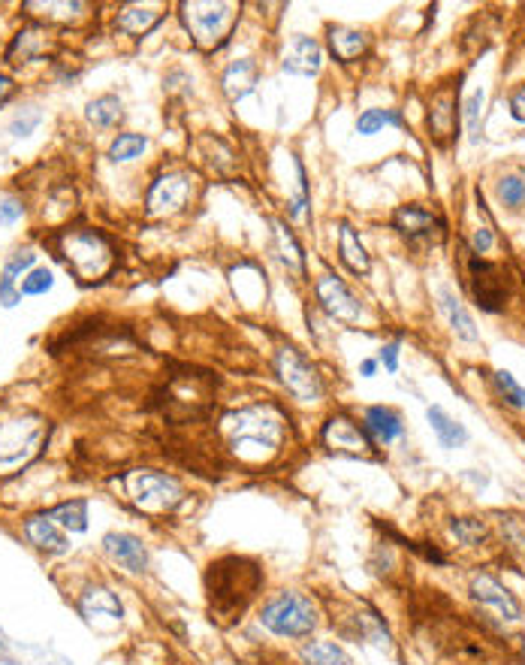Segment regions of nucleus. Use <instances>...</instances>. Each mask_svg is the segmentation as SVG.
<instances>
[{"instance_id": "f8f14e48", "label": "nucleus", "mask_w": 525, "mask_h": 665, "mask_svg": "<svg viewBox=\"0 0 525 665\" xmlns=\"http://www.w3.org/2000/svg\"><path fill=\"white\" fill-rule=\"evenodd\" d=\"M314 297H318V303L323 306V312H327L329 318L347 321V324L360 321V315H363L360 299L350 294V288L338 276H332V272H323V276L314 281Z\"/></svg>"}, {"instance_id": "cd10ccee", "label": "nucleus", "mask_w": 525, "mask_h": 665, "mask_svg": "<svg viewBox=\"0 0 525 665\" xmlns=\"http://www.w3.org/2000/svg\"><path fill=\"white\" fill-rule=\"evenodd\" d=\"M441 309H444L450 327H453V332L459 339H465V342H477V327H474V318L468 315V309L459 303V297L453 294V290L441 288Z\"/></svg>"}, {"instance_id": "dca6fc26", "label": "nucleus", "mask_w": 525, "mask_h": 665, "mask_svg": "<svg viewBox=\"0 0 525 665\" xmlns=\"http://www.w3.org/2000/svg\"><path fill=\"white\" fill-rule=\"evenodd\" d=\"M456 94H459V85H444L438 88L429 100V130L435 137V143H450L456 137V128H459V110H456Z\"/></svg>"}, {"instance_id": "39448f33", "label": "nucleus", "mask_w": 525, "mask_h": 665, "mask_svg": "<svg viewBox=\"0 0 525 665\" xmlns=\"http://www.w3.org/2000/svg\"><path fill=\"white\" fill-rule=\"evenodd\" d=\"M61 257L82 281H97L112 270V245L94 230H70L61 236Z\"/></svg>"}, {"instance_id": "72a5a7b5", "label": "nucleus", "mask_w": 525, "mask_h": 665, "mask_svg": "<svg viewBox=\"0 0 525 665\" xmlns=\"http://www.w3.org/2000/svg\"><path fill=\"white\" fill-rule=\"evenodd\" d=\"M387 124H393V128H405L402 112L398 110H365L360 115V121H356V133L372 137V133H378L381 128H387Z\"/></svg>"}, {"instance_id": "2eb2a0df", "label": "nucleus", "mask_w": 525, "mask_h": 665, "mask_svg": "<svg viewBox=\"0 0 525 665\" xmlns=\"http://www.w3.org/2000/svg\"><path fill=\"white\" fill-rule=\"evenodd\" d=\"M323 445L329 448V451H338V454H363L374 448V439L369 436V430L360 427V423H354L345 414H336V418L327 421V427L320 432Z\"/></svg>"}, {"instance_id": "f704fd0d", "label": "nucleus", "mask_w": 525, "mask_h": 665, "mask_svg": "<svg viewBox=\"0 0 525 665\" xmlns=\"http://www.w3.org/2000/svg\"><path fill=\"white\" fill-rule=\"evenodd\" d=\"M148 148V137L143 133H118V137L112 139L109 146V157L112 161H133V157H139Z\"/></svg>"}, {"instance_id": "c03bdc74", "label": "nucleus", "mask_w": 525, "mask_h": 665, "mask_svg": "<svg viewBox=\"0 0 525 665\" xmlns=\"http://www.w3.org/2000/svg\"><path fill=\"white\" fill-rule=\"evenodd\" d=\"M511 115H513V121L525 124V85L516 88L511 94Z\"/></svg>"}, {"instance_id": "9b49d317", "label": "nucleus", "mask_w": 525, "mask_h": 665, "mask_svg": "<svg viewBox=\"0 0 525 665\" xmlns=\"http://www.w3.org/2000/svg\"><path fill=\"white\" fill-rule=\"evenodd\" d=\"M393 227L402 233L411 245H420V243H441L444 239V221L438 218L435 212L423 209V206H398L393 212Z\"/></svg>"}, {"instance_id": "bb28decb", "label": "nucleus", "mask_w": 525, "mask_h": 665, "mask_svg": "<svg viewBox=\"0 0 525 665\" xmlns=\"http://www.w3.org/2000/svg\"><path fill=\"white\" fill-rule=\"evenodd\" d=\"M33 261H37L33 252H15L10 261L4 263V272H0V303H4L6 309H13L22 299V294L15 290V279H19L24 270H31Z\"/></svg>"}, {"instance_id": "20e7f679", "label": "nucleus", "mask_w": 525, "mask_h": 665, "mask_svg": "<svg viewBox=\"0 0 525 665\" xmlns=\"http://www.w3.org/2000/svg\"><path fill=\"white\" fill-rule=\"evenodd\" d=\"M124 493H127V502L136 511L148 514V518H166L185 502V487H181L179 478L166 475V472H154V469H136L124 475Z\"/></svg>"}, {"instance_id": "412c9836", "label": "nucleus", "mask_w": 525, "mask_h": 665, "mask_svg": "<svg viewBox=\"0 0 525 665\" xmlns=\"http://www.w3.org/2000/svg\"><path fill=\"white\" fill-rule=\"evenodd\" d=\"M272 254L278 257V263L287 272H293L296 279L305 276V254L302 245L296 243V236L290 233L281 221H272Z\"/></svg>"}, {"instance_id": "de8ad7c7", "label": "nucleus", "mask_w": 525, "mask_h": 665, "mask_svg": "<svg viewBox=\"0 0 525 665\" xmlns=\"http://www.w3.org/2000/svg\"><path fill=\"white\" fill-rule=\"evenodd\" d=\"M374 369H378V363H374V360H363V363H360V372H363L365 378H372V376H374Z\"/></svg>"}, {"instance_id": "49530a36", "label": "nucleus", "mask_w": 525, "mask_h": 665, "mask_svg": "<svg viewBox=\"0 0 525 665\" xmlns=\"http://www.w3.org/2000/svg\"><path fill=\"white\" fill-rule=\"evenodd\" d=\"M13 91H15V82H13L10 76H4V73H0V106H4L6 100L13 97Z\"/></svg>"}, {"instance_id": "0eeeda50", "label": "nucleus", "mask_w": 525, "mask_h": 665, "mask_svg": "<svg viewBox=\"0 0 525 665\" xmlns=\"http://www.w3.org/2000/svg\"><path fill=\"white\" fill-rule=\"evenodd\" d=\"M181 19L199 49H221L239 19L236 4H181Z\"/></svg>"}, {"instance_id": "e433bc0d", "label": "nucleus", "mask_w": 525, "mask_h": 665, "mask_svg": "<svg viewBox=\"0 0 525 665\" xmlns=\"http://www.w3.org/2000/svg\"><path fill=\"white\" fill-rule=\"evenodd\" d=\"M495 194H498V200L507 206V209H522L525 206V179H520V176H504V179H498V185H495Z\"/></svg>"}, {"instance_id": "f3484780", "label": "nucleus", "mask_w": 525, "mask_h": 665, "mask_svg": "<svg viewBox=\"0 0 525 665\" xmlns=\"http://www.w3.org/2000/svg\"><path fill=\"white\" fill-rule=\"evenodd\" d=\"M281 66H284V73H290V76H318L320 66H323L320 43H318V40H311V37L296 33V37L290 40Z\"/></svg>"}, {"instance_id": "393cba45", "label": "nucleus", "mask_w": 525, "mask_h": 665, "mask_svg": "<svg viewBox=\"0 0 525 665\" xmlns=\"http://www.w3.org/2000/svg\"><path fill=\"white\" fill-rule=\"evenodd\" d=\"M79 611H82V617H88V620H94V617L121 620L124 617L118 596L106 587H88L85 593L79 596Z\"/></svg>"}, {"instance_id": "ddd939ff", "label": "nucleus", "mask_w": 525, "mask_h": 665, "mask_svg": "<svg viewBox=\"0 0 525 665\" xmlns=\"http://www.w3.org/2000/svg\"><path fill=\"white\" fill-rule=\"evenodd\" d=\"M471 598L483 611L495 614L502 620H520L522 605L504 584H498L493 575H474L471 578Z\"/></svg>"}, {"instance_id": "4be33fe9", "label": "nucleus", "mask_w": 525, "mask_h": 665, "mask_svg": "<svg viewBox=\"0 0 525 665\" xmlns=\"http://www.w3.org/2000/svg\"><path fill=\"white\" fill-rule=\"evenodd\" d=\"M338 257L354 276H369L372 257L365 252V245L360 243V233H356L354 224H347V221L338 224Z\"/></svg>"}, {"instance_id": "6ab92c4d", "label": "nucleus", "mask_w": 525, "mask_h": 665, "mask_svg": "<svg viewBox=\"0 0 525 665\" xmlns=\"http://www.w3.org/2000/svg\"><path fill=\"white\" fill-rule=\"evenodd\" d=\"M103 547L112 560H118L127 572H145L148 569V551L145 545L139 542L136 536H127V532H109L103 538Z\"/></svg>"}, {"instance_id": "5701e85b", "label": "nucleus", "mask_w": 525, "mask_h": 665, "mask_svg": "<svg viewBox=\"0 0 525 665\" xmlns=\"http://www.w3.org/2000/svg\"><path fill=\"white\" fill-rule=\"evenodd\" d=\"M52 52V40L46 37L43 28H24L13 37L10 49H6V61L10 64H28Z\"/></svg>"}, {"instance_id": "6e6552de", "label": "nucleus", "mask_w": 525, "mask_h": 665, "mask_svg": "<svg viewBox=\"0 0 525 665\" xmlns=\"http://www.w3.org/2000/svg\"><path fill=\"white\" fill-rule=\"evenodd\" d=\"M46 436H48V423L43 418H37V414L0 423V472L24 466L31 457H37Z\"/></svg>"}, {"instance_id": "ea45409f", "label": "nucleus", "mask_w": 525, "mask_h": 665, "mask_svg": "<svg viewBox=\"0 0 525 665\" xmlns=\"http://www.w3.org/2000/svg\"><path fill=\"white\" fill-rule=\"evenodd\" d=\"M39 121H43V115H39V110H22V112L13 119L10 133H13V137H28V133H31L33 128H37Z\"/></svg>"}, {"instance_id": "aec40b11", "label": "nucleus", "mask_w": 525, "mask_h": 665, "mask_svg": "<svg viewBox=\"0 0 525 665\" xmlns=\"http://www.w3.org/2000/svg\"><path fill=\"white\" fill-rule=\"evenodd\" d=\"M257 82H260V66H257L254 58H239V61H232L227 70H223L221 76V88L227 100H241L248 97L251 91L257 88Z\"/></svg>"}, {"instance_id": "1a4fd4ad", "label": "nucleus", "mask_w": 525, "mask_h": 665, "mask_svg": "<svg viewBox=\"0 0 525 665\" xmlns=\"http://www.w3.org/2000/svg\"><path fill=\"white\" fill-rule=\"evenodd\" d=\"M275 376L284 385V390L299 403H314L323 396V378L308 357L293 345H281L275 351Z\"/></svg>"}, {"instance_id": "f257e3e1", "label": "nucleus", "mask_w": 525, "mask_h": 665, "mask_svg": "<svg viewBox=\"0 0 525 665\" xmlns=\"http://www.w3.org/2000/svg\"><path fill=\"white\" fill-rule=\"evenodd\" d=\"M263 590V569L248 556L230 554L214 560L206 569V596L208 614L218 626H232L241 620L248 605Z\"/></svg>"}, {"instance_id": "a18cd8bd", "label": "nucleus", "mask_w": 525, "mask_h": 665, "mask_svg": "<svg viewBox=\"0 0 525 665\" xmlns=\"http://www.w3.org/2000/svg\"><path fill=\"white\" fill-rule=\"evenodd\" d=\"M381 363L387 366V372L398 369V342H389V345L381 348Z\"/></svg>"}, {"instance_id": "c85d7f7f", "label": "nucleus", "mask_w": 525, "mask_h": 665, "mask_svg": "<svg viewBox=\"0 0 525 665\" xmlns=\"http://www.w3.org/2000/svg\"><path fill=\"white\" fill-rule=\"evenodd\" d=\"M429 423H432V430H435L441 448H447V451L462 448L465 442H468V430H465L459 421L450 418L441 405H432V409H429Z\"/></svg>"}, {"instance_id": "37998d69", "label": "nucleus", "mask_w": 525, "mask_h": 665, "mask_svg": "<svg viewBox=\"0 0 525 665\" xmlns=\"http://www.w3.org/2000/svg\"><path fill=\"white\" fill-rule=\"evenodd\" d=\"M22 215H24V206L15 197H6L4 203H0V224H4V227H13Z\"/></svg>"}, {"instance_id": "09e8293b", "label": "nucleus", "mask_w": 525, "mask_h": 665, "mask_svg": "<svg viewBox=\"0 0 525 665\" xmlns=\"http://www.w3.org/2000/svg\"><path fill=\"white\" fill-rule=\"evenodd\" d=\"M6 651V635H4V629H0V653Z\"/></svg>"}, {"instance_id": "4c0bfd02", "label": "nucleus", "mask_w": 525, "mask_h": 665, "mask_svg": "<svg viewBox=\"0 0 525 665\" xmlns=\"http://www.w3.org/2000/svg\"><path fill=\"white\" fill-rule=\"evenodd\" d=\"M493 381H495L498 394H502V396L507 399V403L516 405V409H525V387L511 376V372H507V369H498L495 376H493Z\"/></svg>"}, {"instance_id": "c9c22d12", "label": "nucleus", "mask_w": 525, "mask_h": 665, "mask_svg": "<svg viewBox=\"0 0 525 665\" xmlns=\"http://www.w3.org/2000/svg\"><path fill=\"white\" fill-rule=\"evenodd\" d=\"M450 532H453L462 545H480L489 529H486V523L477 518H453L450 520Z\"/></svg>"}, {"instance_id": "79ce46f5", "label": "nucleus", "mask_w": 525, "mask_h": 665, "mask_svg": "<svg viewBox=\"0 0 525 665\" xmlns=\"http://www.w3.org/2000/svg\"><path fill=\"white\" fill-rule=\"evenodd\" d=\"M471 254H486V252H493V245H495V236H493V230L489 227H477L471 233Z\"/></svg>"}, {"instance_id": "b1692460", "label": "nucleus", "mask_w": 525, "mask_h": 665, "mask_svg": "<svg viewBox=\"0 0 525 665\" xmlns=\"http://www.w3.org/2000/svg\"><path fill=\"white\" fill-rule=\"evenodd\" d=\"M24 536H28V542L37 547V551H46V554L70 551L66 538L55 529V520H48V514H33V518L24 520Z\"/></svg>"}, {"instance_id": "a878e982", "label": "nucleus", "mask_w": 525, "mask_h": 665, "mask_svg": "<svg viewBox=\"0 0 525 665\" xmlns=\"http://www.w3.org/2000/svg\"><path fill=\"white\" fill-rule=\"evenodd\" d=\"M363 427L369 430V436L374 439V442H381V445L396 442V439L405 432L402 418H398L393 409H383V405H372V409L365 412V423H363Z\"/></svg>"}, {"instance_id": "473e14b6", "label": "nucleus", "mask_w": 525, "mask_h": 665, "mask_svg": "<svg viewBox=\"0 0 525 665\" xmlns=\"http://www.w3.org/2000/svg\"><path fill=\"white\" fill-rule=\"evenodd\" d=\"M305 665H350V656L332 642H311L302 647Z\"/></svg>"}, {"instance_id": "423d86ee", "label": "nucleus", "mask_w": 525, "mask_h": 665, "mask_svg": "<svg viewBox=\"0 0 525 665\" xmlns=\"http://www.w3.org/2000/svg\"><path fill=\"white\" fill-rule=\"evenodd\" d=\"M260 623L281 638H305L318 629V608L302 593H278L263 605Z\"/></svg>"}, {"instance_id": "4468645a", "label": "nucleus", "mask_w": 525, "mask_h": 665, "mask_svg": "<svg viewBox=\"0 0 525 665\" xmlns=\"http://www.w3.org/2000/svg\"><path fill=\"white\" fill-rule=\"evenodd\" d=\"M471 290H474V299H477V306L483 312L495 315V312L504 309L502 272H498L495 263L483 261V257H477V254L471 257Z\"/></svg>"}, {"instance_id": "58836bf2", "label": "nucleus", "mask_w": 525, "mask_h": 665, "mask_svg": "<svg viewBox=\"0 0 525 665\" xmlns=\"http://www.w3.org/2000/svg\"><path fill=\"white\" fill-rule=\"evenodd\" d=\"M52 285H55L52 270L39 266V270H31V272H28V279L22 281L19 294H24V297H39V294H46V290H52Z\"/></svg>"}, {"instance_id": "7c9ffc66", "label": "nucleus", "mask_w": 525, "mask_h": 665, "mask_svg": "<svg viewBox=\"0 0 525 665\" xmlns=\"http://www.w3.org/2000/svg\"><path fill=\"white\" fill-rule=\"evenodd\" d=\"M48 520H57L64 529L70 532H85L88 529V502L85 499H70V502L55 505L52 511H46Z\"/></svg>"}, {"instance_id": "2f4dec72", "label": "nucleus", "mask_w": 525, "mask_h": 665, "mask_svg": "<svg viewBox=\"0 0 525 665\" xmlns=\"http://www.w3.org/2000/svg\"><path fill=\"white\" fill-rule=\"evenodd\" d=\"M121 115H124V110H121V100L115 97V94H103V97H94L88 103V110H85V119L94 124V128H112V124H118L121 121Z\"/></svg>"}, {"instance_id": "7ed1b4c3", "label": "nucleus", "mask_w": 525, "mask_h": 665, "mask_svg": "<svg viewBox=\"0 0 525 665\" xmlns=\"http://www.w3.org/2000/svg\"><path fill=\"white\" fill-rule=\"evenodd\" d=\"M218 378L199 369H181L163 387V414L170 421L188 423L212 412Z\"/></svg>"}, {"instance_id": "a19ab883", "label": "nucleus", "mask_w": 525, "mask_h": 665, "mask_svg": "<svg viewBox=\"0 0 525 665\" xmlns=\"http://www.w3.org/2000/svg\"><path fill=\"white\" fill-rule=\"evenodd\" d=\"M480 106H483V91H474L468 103H465V124H468L474 143H477V130H480Z\"/></svg>"}, {"instance_id": "f03ea898", "label": "nucleus", "mask_w": 525, "mask_h": 665, "mask_svg": "<svg viewBox=\"0 0 525 665\" xmlns=\"http://www.w3.org/2000/svg\"><path fill=\"white\" fill-rule=\"evenodd\" d=\"M221 432H223V439H227L232 454L241 457V460L260 463V460H269V457L281 448V442H284L287 418L281 414L278 405L257 403V405H248V409L223 414Z\"/></svg>"}, {"instance_id": "c756f323", "label": "nucleus", "mask_w": 525, "mask_h": 665, "mask_svg": "<svg viewBox=\"0 0 525 665\" xmlns=\"http://www.w3.org/2000/svg\"><path fill=\"white\" fill-rule=\"evenodd\" d=\"M161 22V13L148 10V6H124V10L115 15V28L127 37H143Z\"/></svg>"}, {"instance_id": "9d476101", "label": "nucleus", "mask_w": 525, "mask_h": 665, "mask_svg": "<svg viewBox=\"0 0 525 665\" xmlns=\"http://www.w3.org/2000/svg\"><path fill=\"white\" fill-rule=\"evenodd\" d=\"M197 179L188 170H170L163 176L154 179V185L148 188L145 197V212L157 218V215H175L188 209V203L194 200Z\"/></svg>"}, {"instance_id": "a211bd4d", "label": "nucleus", "mask_w": 525, "mask_h": 665, "mask_svg": "<svg viewBox=\"0 0 525 665\" xmlns=\"http://www.w3.org/2000/svg\"><path fill=\"white\" fill-rule=\"evenodd\" d=\"M369 33L356 31V28H345V24H329L327 28V46L329 55L336 58L338 64H354L369 52Z\"/></svg>"}]
</instances>
